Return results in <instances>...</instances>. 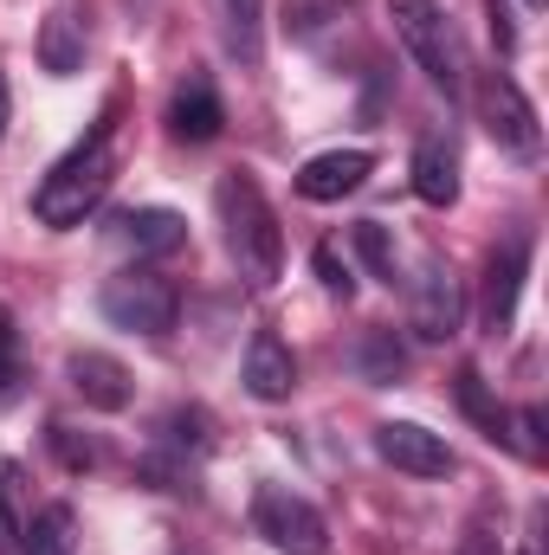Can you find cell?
I'll return each instance as SVG.
<instances>
[{
    "mask_svg": "<svg viewBox=\"0 0 549 555\" xmlns=\"http://www.w3.org/2000/svg\"><path fill=\"white\" fill-rule=\"evenodd\" d=\"M117 124L104 117L91 137L78 142L72 155H59L52 168H46V181L33 188V214H39V227H52V233H72V227H85L91 214H98V201L111 194V181H117Z\"/></svg>",
    "mask_w": 549,
    "mask_h": 555,
    "instance_id": "cell-1",
    "label": "cell"
},
{
    "mask_svg": "<svg viewBox=\"0 0 549 555\" xmlns=\"http://www.w3.org/2000/svg\"><path fill=\"white\" fill-rule=\"evenodd\" d=\"M214 207H220V233H227V253H233L240 278L259 284V291L278 284V272H284V233H278V214L266 201V188L233 168V175H220Z\"/></svg>",
    "mask_w": 549,
    "mask_h": 555,
    "instance_id": "cell-2",
    "label": "cell"
},
{
    "mask_svg": "<svg viewBox=\"0 0 549 555\" xmlns=\"http://www.w3.org/2000/svg\"><path fill=\"white\" fill-rule=\"evenodd\" d=\"M388 20H395V39L408 46V59L426 72L433 91L459 98L465 91V65H459V46H452V26L433 0H388Z\"/></svg>",
    "mask_w": 549,
    "mask_h": 555,
    "instance_id": "cell-3",
    "label": "cell"
},
{
    "mask_svg": "<svg viewBox=\"0 0 549 555\" xmlns=\"http://www.w3.org/2000/svg\"><path fill=\"white\" fill-rule=\"evenodd\" d=\"M98 310H104L117 330H130V336H168L175 317H181V291H175L168 278L130 266V272H117L98 291Z\"/></svg>",
    "mask_w": 549,
    "mask_h": 555,
    "instance_id": "cell-4",
    "label": "cell"
},
{
    "mask_svg": "<svg viewBox=\"0 0 549 555\" xmlns=\"http://www.w3.org/2000/svg\"><path fill=\"white\" fill-rule=\"evenodd\" d=\"M253 530L278 555H323L330 550V524L310 498H297L291 485H259L253 491Z\"/></svg>",
    "mask_w": 549,
    "mask_h": 555,
    "instance_id": "cell-5",
    "label": "cell"
},
{
    "mask_svg": "<svg viewBox=\"0 0 549 555\" xmlns=\"http://www.w3.org/2000/svg\"><path fill=\"white\" fill-rule=\"evenodd\" d=\"M478 117H485V130L491 142L505 149V155H518V162H531L537 149H544V130H537V104L518 91V78H505V72H491L485 85H478Z\"/></svg>",
    "mask_w": 549,
    "mask_h": 555,
    "instance_id": "cell-6",
    "label": "cell"
},
{
    "mask_svg": "<svg viewBox=\"0 0 549 555\" xmlns=\"http://www.w3.org/2000/svg\"><path fill=\"white\" fill-rule=\"evenodd\" d=\"M459 323H465V291H459V278L446 259H426L420 278L408 284V330L420 343H446V336H459Z\"/></svg>",
    "mask_w": 549,
    "mask_h": 555,
    "instance_id": "cell-7",
    "label": "cell"
},
{
    "mask_svg": "<svg viewBox=\"0 0 549 555\" xmlns=\"http://www.w3.org/2000/svg\"><path fill=\"white\" fill-rule=\"evenodd\" d=\"M375 452H382V465H395L408 478H446L452 472V446L433 426H420V420H382L375 426Z\"/></svg>",
    "mask_w": 549,
    "mask_h": 555,
    "instance_id": "cell-8",
    "label": "cell"
},
{
    "mask_svg": "<svg viewBox=\"0 0 549 555\" xmlns=\"http://www.w3.org/2000/svg\"><path fill=\"white\" fill-rule=\"evenodd\" d=\"M85 52H91V13H85V0H59L39 20V65H46V78H78Z\"/></svg>",
    "mask_w": 549,
    "mask_h": 555,
    "instance_id": "cell-9",
    "label": "cell"
},
{
    "mask_svg": "<svg viewBox=\"0 0 549 555\" xmlns=\"http://www.w3.org/2000/svg\"><path fill=\"white\" fill-rule=\"evenodd\" d=\"M369 175H375V155H369V149H330V155H310V162L297 168V194L317 201V207H330V201L356 194Z\"/></svg>",
    "mask_w": 549,
    "mask_h": 555,
    "instance_id": "cell-10",
    "label": "cell"
},
{
    "mask_svg": "<svg viewBox=\"0 0 549 555\" xmlns=\"http://www.w3.org/2000/svg\"><path fill=\"white\" fill-rule=\"evenodd\" d=\"M65 369H72V388H78V401H85V408H98V414H124V408L137 401V382H130V369H124L117 356H104V349H78Z\"/></svg>",
    "mask_w": 549,
    "mask_h": 555,
    "instance_id": "cell-11",
    "label": "cell"
},
{
    "mask_svg": "<svg viewBox=\"0 0 549 555\" xmlns=\"http://www.w3.org/2000/svg\"><path fill=\"white\" fill-rule=\"evenodd\" d=\"M220 124H227V104H220L214 78L207 72H188L175 85V98H168V137L175 142H214Z\"/></svg>",
    "mask_w": 549,
    "mask_h": 555,
    "instance_id": "cell-12",
    "label": "cell"
},
{
    "mask_svg": "<svg viewBox=\"0 0 549 555\" xmlns=\"http://www.w3.org/2000/svg\"><path fill=\"white\" fill-rule=\"evenodd\" d=\"M111 240H117L130 259H168V253L188 246V220H181L175 207H130V214H117Z\"/></svg>",
    "mask_w": 549,
    "mask_h": 555,
    "instance_id": "cell-13",
    "label": "cell"
},
{
    "mask_svg": "<svg viewBox=\"0 0 549 555\" xmlns=\"http://www.w3.org/2000/svg\"><path fill=\"white\" fill-rule=\"evenodd\" d=\"M524 272H531V240H511L491 253L485 266V330L505 336L511 317H518V297H524Z\"/></svg>",
    "mask_w": 549,
    "mask_h": 555,
    "instance_id": "cell-14",
    "label": "cell"
},
{
    "mask_svg": "<svg viewBox=\"0 0 549 555\" xmlns=\"http://www.w3.org/2000/svg\"><path fill=\"white\" fill-rule=\"evenodd\" d=\"M240 382H246L253 401H291V388H297V356L284 349L278 330H259V336L246 343V369H240Z\"/></svg>",
    "mask_w": 549,
    "mask_h": 555,
    "instance_id": "cell-15",
    "label": "cell"
},
{
    "mask_svg": "<svg viewBox=\"0 0 549 555\" xmlns=\"http://www.w3.org/2000/svg\"><path fill=\"white\" fill-rule=\"evenodd\" d=\"M413 175V194L426 201V207H452L459 201V155L446 149V142H420L408 162Z\"/></svg>",
    "mask_w": 549,
    "mask_h": 555,
    "instance_id": "cell-16",
    "label": "cell"
},
{
    "mask_svg": "<svg viewBox=\"0 0 549 555\" xmlns=\"http://www.w3.org/2000/svg\"><path fill=\"white\" fill-rule=\"evenodd\" d=\"M78 550V517L72 504H46L26 530H20V555H72Z\"/></svg>",
    "mask_w": 549,
    "mask_h": 555,
    "instance_id": "cell-17",
    "label": "cell"
},
{
    "mask_svg": "<svg viewBox=\"0 0 549 555\" xmlns=\"http://www.w3.org/2000/svg\"><path fill=\"white\" fill-rule=\"evenodd\" d=\"M356 369H362V382H375V388H388V382H401V369H408V356H401V343H395V330H369V336L356 343Z\"/></svg>",
    "mask_w": 549,
    "mask_h": 555,
    "instance_id": "cell-18",
    "label": "cell"
},
{
    "mask_svg": "<svg viewBox=\"0 0 549 555\" xmlns=\"http://www.w3.org/2000/svg\"><path fill=\"white\" fill-rule=\"evenodd\" d=\"M452 395H459V408H465V414L485 426V439H505V426H511V420H505V408H498V401L485 395V375H478V369H459Z\"/></svg>",
    "mask_w": 549,
    "mask_h": 555,
    "instance_id": "cell-19",
    "label": "cell"
},
{
    "mask_svg": "<svg viewBox=\"0 0 549 555\" xmlns=\"http://www.w3.org/2000/svg\"><path fill=\"white\" fill-rule=\"evenodd\" d=\"M349 240H356V253L369 259V272L382 278V284H401V259H395V240H388V227H382V220H362Z\"/></svg>",
    "mask_w": 549,
    "mask_h": 555,
    "instance_id": "cell-20",
    "label": "cell"
},
{
    "mask_svg": "<svg viewBox=\"0 0 549 555\" xmlns=\"http://www.w3.org/2000/svg\"><path fill=\"white\" fill-rule=\"evenodd\" d=\"M343 7H349V0H284V33H291V39H317L323 26L343 20Z\"/></svg>",
    "mask_w": 549,
    "mask_h": 555,
    "instance_id": "cell-21",
    "label": "cell"
},
{
    "mask_svg": "<svg viewBox=\"0 0 549 555\" xmlns=\"http://www.w3.org/2000/svg\"><path fill=\"white\" fill-rule=\"evenodd\" d=\"M20 530H26V517H20V465L0 459V555L20 550Z\"/></svg>",
    "mask_w": 549,
    "mask_h": 555,
    "instance_id": "cell-22",
    "label": "cell"
},
{
    "mask_svg": "<svg viewBox=\"0 0 549 555\" xmlns=\"http://www.w3.org/2000/svg\"><path fill=\"white\" fill-rule=\"evenodd\" d=\"M259 0H227V33H233V52L240 59H259Z\"/></svg>",
    "mask_w": 549,
    "mask_h": 555,
    "instance_id": "cell-23",
    "label": "cell"
},
{
    "mask_svg": "<svg viewBox=\"0 0 549 555\" xmlns=\"http://www.w3.org/2000/svg\"><path fill=\"white\" fill-rule=\"evenodd\" d=\"M20 395V330H13V317L0 310V408Z\"/></svg>",
    "mask_w": 549,
    "mask_h": 555,
    "instance_id": "cell-24",
    "label": "cell"
},
{
    "mask_svg": "<svg viewBox=\"0 0 549 555\" xmlns=\"http://www.w3.org/2000/svg\"><path fill=\"white\" fill-rule=\"evenodd\" d=\"M52 452H59V459H65V472H91V465H98V459H104V452H98V446H91V439H78V433H72V426H52Z\"/></svg>",
    "mask_w": 549,
    "mask_h": 555,
    "instance_id": "cell-25",
    "label": "cell"
},
{
    "mask_svg": "<svg viewBox=\"0 0 549 555\" xmlns=\"http://www.w3.org/2000/svg\"><path fill=\"white\" fill-rule=\"evenodd\" d=\"M317 278H323V291H330V297H343V304L356 297V278H349V266L336 259V246H317Z\"/></svg>",
    "mask_w": 549,
    "mask_h": 555,
    "instance_id": "cell-26",
    "label": "cell"
},
{
    "mask_svg": "<svg viewBox=\"0 0 549 555\" xmlns=\"http://www.w3.org/2000/svg\"><path fill=\"white\" fill-rule=\"evenodd\" d=\"M485 13H491V39H498V52H511V46H518V26H511L505 0H485Z\"/></svg>",
    "mask_w": 549,
    "mask_h": 555,
    "instance_id": "cell-27",
    "label": "cell"
},
{
    "mask_svg": "<svg viewBox=\"0 0 549 555\" xmlns=\"http://www.w3.org/2000/svg\"><path fill=\"white\" fill-rule=\"evenodd\" d=\"M7 111H13V98H7V78H0V137H7Z\"/></svg>",
    "mask_w": 549,
    "mask_h": 555,
    "instance_id": "cell-28",
    "label": "cell"
},
{
    "mask_svg": "<svg viewBox=\"0 0 549 555\" xmlns=\"http://www.w3.org/2000/svg\"><path fill=\"white\" fill-rule=\"evenodd\" d=\"M524 7H544V0H524Z\"/></svg>",
    "mask_w": 549,
    "mask_h": 555,
    "instance_id": "cell-29",
    "label": "cell"
}]
</instances>
